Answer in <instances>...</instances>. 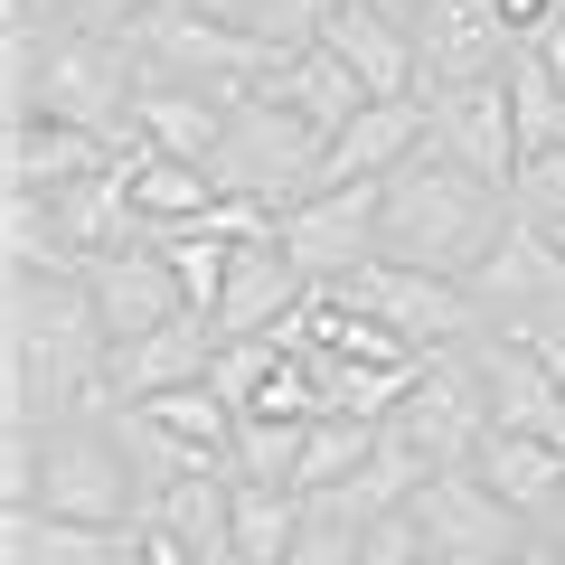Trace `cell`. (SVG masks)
Instances as JSON below:
<instances>
[{
	"label": "cell",
	"instance_id": "7c38bea8",
	"mask_svg": "<svg viewBox=\"0 0 565 565\" xmlns=\"http://www.w3.org/2000/svg\"><path fill=\"white\" fill-rule=\"evenodd\" d=\"M424 114H434V141L452 161L509 180L519 170V122H509V66L500 76H462V85H424Z\"/></svg>",
	"mask_w": 565,
	"mask_h": 565
},
{
	"label": "cell",
	"instance_id": "60d3db41",
	"mask_svg": "<svg viewBox=\"0 0 565 565\" xmlns=\"http://www.w3.org/2000/svg\"><path fill=\"white\" fill-rule=\"evenodd\" d=\"M546 537H556V546H565V490H556V509H546Z\"/></svg>",
	"mask_w": 565,
	"mask_h": 565
},
{
	"label": "cell",
	"instance_id": "4fadbf2b",
	"mask_svg": "<svg viewBox=\"0 0 565 565\" xmlns=\"http://www.w3.org/2000/svg\"><path fill=\"white\" fill-rule=\"evenodd\" d=\"M302 292H311V274L282 255V236H245L207 321H217V340H264V330H282L292 311H302Z\"/></svg>",
	"mask_w": 565,
	"mask_h": 565
},
{
	"label": "cell",
	"instance_id": "ba28073f",
	"mask_svg": "<svg viewBox=\"0 0 565 565\" xmlns=\"http://www.w3.org/2000/svg\"><path fill=\"white\" fill-rule=\"evenodd\" d=\"M415 527H424V546H434V565H509L527 537H537V519H519L471 462L434 471V481L415 490Z\"/></svg>",
	"mask_w": 565,
	"mask_h": 565
},
{
	"label": "cell",
	"instance_id": "7402d4cb",
	"mask_svg": "<svg viewBox=\"0 0 565 565\" xmlns=\"http://www.w3.org/2000/svg\"><path fill=\"white\" fill-rule=\"evenodd\" d=\"M471 471H481V481L500 490V500L519 509V519H537V527H546V509H556V490H565V444L490 424L481 444H471Z\"/></svg>",
	"mask_w": 565,
	"mask_h": 565
},
{
	"label": "cell",
	"instance_id": "f1b7e54d",
	"mask_svg": "<svg viewBox=\"0 0 565 565\" xmlns=\"http://www.w3.org/2000/svg\"><path fill=\"white\" fill-rule=\"evenodd\" d=\"M509 122H519V161L565 141V85H556V66H546L527 39H519V57H509Z\"/></svg>",
	"mask_w": 565,
	"mask_h": 565
},
{
	"label": "cell",
	"instance_id": "8992f818",
	"mask_svg": "<svg viewBox=\"0 0 565 565\" xmlns=\"http://www.w3.org/2000/svg\"><path fill=\"white\" fill-rule=\"evenodd\" d=\"M340 302H359L367 321H386L405 349H452V340H481V311H471V282L452 274H424V264L396 255H367L349 282H330Z\"/></svg>",
	"mask_w": 565,
	"mask_h": 565
},
{
	"label": "cell",
	"instance_id": "5bb4252c",
	"mask_svg": "<svg viewBox=\"0 0 565 565\" xmlns=\"http://www.w3.org/2000/svg\"><path fill=\"white\" fill-rule=\"evenodd\" d=\"M471 359H481V386H490V424L565 444V386H556V367H546L519 330H481V340H471Z\"/></svg>",
	"mask_w": 565,
	"mask_h": 565
},
{
	"label": "cell",
	"instance_id": "4316f807",
	"mask_svg": "<svg viewBox=\"0 0 565 565\" xmlns=\"http://www.w3.org/2000/svg\"><path fill=\"white\" fill-rule=\"evenodd\" d=\"M0 236H10V274H85V255H76V236H66L57 199H39V189H10Z\"/></svg>",
	"mask_w": 565,
	"mask_h": 565
},
{
	"label": "cell",
	"instance_id": "8d00e7d4",
	"mask_svg": "<svg viewBox=\"0 0 565 565\" xmlns=\"http://www.w3.org/2000/svg\"><path fill=\"white\" fill-rule=\"evenodd\" d=\"M519 340L537 349V359L556 367V386H565V311H546V321H537V330H519Z\"/></svg>",
	"mask_w": 565,
	"mask_h": 565
},
{
	"label": "cell",
	"instance_id": "d4e9b609",
	"mask_svg": "<svg viewBox=\"0 0 565 565\" xmlns=\"http://www.w3.org/2000/svg\"><path fill=\"white\" fill-rule=\"evenodd\" d=\"M132 161V151H122ZM226 189H217V170H199V161H170V151H141L132 161V207H141V245L151 236H170V226H189V217H207Z\"/></svg>",
	"mask_w": 565,
	"mask_h": 565
},
{
	"label": "cell",
	"instance_id": "4dcf8cb0",
	"mask_svg": "<svg viewBox=\"0 0 565 565\" xmlns=\"http://www.w3.org/2000/svg\"><path fill=\"white\" fill-rule=\"evenodd\" d=\"M199 10H217V20L255 29V39H274V47H302V39H321V29H330L340 0H199Z\"/></svg>",
	"mask_w": 565,
	"mask_h": 565
},
{
	"label": "cell",
	"instance_id": "836d02e7",
	"mask_svg": "<svg viewBox=\"0 0 565 565\" xmlns=\"http://www.w3.org/2000/svg\"><path fill=\"white\" fill-rule=\"evenodd\" d=\"M0 500L10 509L39 500V434H29V424H10V444H0Z\"/></svg>",
	"mask_w": 565,
	"mask_h": 565
},
{
	"label": "cell",
	"instance_id": "3957f363",
	"mask_svg": "<svg viewBox=\"0 0 565 565\" xmlns=\"http://www.w3.org/2000/svg\"><path fill=\"white\" fill-rule=\"evenodd\" d=\"M122 39H132L141 76H161V85H207V95H226V104H245L264 76H274V57H282L274 39L217 20V10H199V0H151Z\"/></svg>",
	"mask_w": 565,
	"mask_h": 565
},
{
	"label": "cell",
	"instance_id": "9c48e42d",
	"mask_svg": "<svg viewBox=\"0 0 565 565\" xmlns=\"http://www.w3.org/2000/svg\"><path fill=\"white\" fill-rule=\"evenodd\" d=\"M377 226H386V180H330V189H311V199L282 207L274 236L311 282H349L377 255Z\"/></svg>",
	"mask_w": 565,
	"mask_h": 565
},
{
	"label": "cell",
	"instance_id": "7a4b0ae2",
	"mask_svg": "<svg viewBox=\"0 0 565 565\" xmlns=\"http://www.w3.org/2000/svg\"><path fill=\"white\" fill-rule=\"evenodd\" d=\"M509 217H519L509 180H490V170L452 161L444 141H424L405 170H386V226H377V255L471 282V264H481L490 245L509 236Z\"/></svg>",
	"mask_w": 565,
	"mask_h": 565
},
{
	"label": "cell",
	"instance_id": "277c9868",
	"mask_svg": "<svg viewBox=\"0 0 565 565\" xmlns=\"http://www.w3.org/2000/svg\"><path fill=\"white\" fill-rule=\"evenodd\" d=\"M29 509H66V519H151V481H141L132 444L114 434V415H66L39 434V500Z\"/></svg>",
	"mask_w": 565,
	"mask_h": 565
},
{
	"label": "cell",
	"instance_id": "9a60e30c",
	"mask_svg": "<svg viewBox=\"0 0 565 565\" xmlns=\"http://www.w3.org/2000/svg\"><path fill=\"white\" fill-rule=\"evenodd\" d=\"M85 292H95V311H104L114 340H141V330H161V321L189 311V292H180V274H170L161 245H114V255H95L85 264Z\"/></svg>",
	"mask_w": 565,
	"mask_h": 565
},
{
	"label": "cell",
	"instance_id": "ab89813d",
	"mask_svg": "<svg viewBox=\"0 0 565 565\" xmlns=\"http://www.w3.org/2000/svg\"><path fill=\"white\" fill-rule=\"evenodd\" d=\"M377 10H396V20H405V29H415V20H424V10H434V0H377Z\"/></svg>",
	"mask_w": 565,
	"mask_h": 565
},
{
	"label": "cell",
	"instance_id": "8fae6325",
	"mask_svg": "<svg viewBox=\"0 0 565 565\" xmlns=\"http://www.w3.org/2000/svg\"><path fill=\"white\" fill-rule=\"evenodd\" d=\"M519 57V29L490 0H434L415 20V95L424 85H462V76H500Z\"/></svg>",
	"mask_w": 565,
	"mask_h": 565
},
{
	"label": "cell",
	"instance_id": "d590c367",
	"mask_svg": "<svg viewBox=\"0 0 565 565\" xmlns=\"http://www.w3.org/2000/svg\"><path fill=\"white\" fill-rule=\"evenodd\" d=\"M141 10H151V0H76V20H85V29H114V39L141 20Z\"/></svg>",
	"mask_w": 565,
	"mask_h": 565
},
{
	"label": "cell",
	"instance_id": "52a82bcc",
	"mask_svg": "<svg viewBox=\"0 0 565 565\" xmlns=\"http://www.w3.org/2000/svg\"><path fill=\"white\" fill-rule=\"evenodd\" d=\"M386 424H396V434H405V444H415L434 471H462V462H471V444L490 434V386H481V359H471V340L424 349L415 386H405V405H396Z\"/></svg>",
	"mask_w": 565,
	"mask_h": 565
},
{
	"label": "cell",
	"instance_id": "6da1fadb",
	"mask_svg": "<svg viewBox=\"0 0 565 565\" xmlns=\"http://www.w3.org/2000/svg\"><path fill=\"white\" fill-rule=\"evenodd\" d=\"M10 424L47 434L66 415H114V330L85 274H10V349H0Z\"/></svg>",
	"mask_w": 565,
	"mask_h": 565
},
{
	"label": "cell",
	"instance_id": "2e32d148",
	"mask_svg": "<svg viewBox=\"0 0 565 565\" xmlns=\"http://www.w3.org/2000/svg\"><path fill=\"white\" fill-rule=\"evenodd\" d=\"M434 141V114H424V95H367L359 114L330 132V161H321V189L330 180H386V170H405Z\"/></svg>",
	"mask_w": 565,
	"mask_h": 565
},
{
	"label": "cell",
	"instance_id": "b9f144b4",
	"mask_svg": "<svg viewBox=\"0 0 565 565\" xmlns=\"http://www.w3.org/2000/svg\"><path fill=\"white\" fill-rule=\"evenodd\" d=\"M546 236H556V255H565V217H546Z\"/></svg>",
	"mask_w": 565,
	"mask_h": 565
},
{
	"label": "cell",
	"instance_id": "1f68e13d",
	"mask_svg": "<svg viewBox=\"0 0 565 565\" xmlns=\"http://www.w3.org/2000/svg\"><path fill=\"white\" fill-rule=\"evenodd\" d=\"M282 565H367V527L311 500V519H302V537H292V556H282Z\"/></svg>",
	"mask_w": 565,
	"mask_h": 565
},
{
	"label": "cell",
	"instance_id": "d6986e66",
	"mask_svg": "<svg viewBox=\"0 0 565 565\" xmlns=\"http://www.w3.org/2000/svg\"><path fill=\"white\" fill-rule=\"evenodd\" d=\"M217 367V321L207 311H180V321L141 330V340H114V396H161V386H189Z\"/></svg>",
	"mask_w": 565,
	"mask_h": 565
},
{
	"label": "cell",
	"instance_id": "f35d334b",
	"mask_svg": "<svg viewBox=\"0 0 565 565\" xmlns=\"http://www.w3.org/2000/svg\"><path fill=\"white\" fill-rule=\"evenodd\" d=\"M509 565H565V546H556V537H546V527H537V537H527V546H519V556H509Z\"/></svg>",
	"mask_w": 565,
	"mask_h": 565
},
{
	"label": "cell",
	"instance_id": "ffe728a7",
	"mask_svg": "<svg viewBox=\"0 0 565 565\" xmlns=\"http://www.w3.org/2000/svg\"><path fill=\"white\" fill-rule=\"evenodd\" d=\"M151 519H161L199 565H245L236 556V471H226V462L161 481V490H151Z\"/></svg>",
	"mask_w": 565,
	"mask_h": 565
},
{
	"label": "cell",
	"instance_id": "603a6c76",
	"mask_svg": "<svg viewBox=\"0 0 565 565\" xmlns=\"http://www.w3.org/2000/svg\"><path fill=\"white\" fill-rule=\"evenodd\" d=\"M321 39L359 66L367 95H415V29H405L396 10H377V0H340Z\"/></svg>",
	"mask_w": 565,
	"mask_h": 565
},
{
	"label": "cell",
	"instance_id": "cb8c5ba5",
	"mask_svg": "<svg viewBox=\"0 0 565 565\" xmlns=\"http://www.w3.org/2000/svg\"><path fill=\"white\" fill-rule=\"evenodd\" d=\"M226 114H236L226 95H207V85H161V76H141V104H132V122L151 132V151H170V161H199V170L217 161Z\"/></svg>",
	"mask_w": 565,
	"mask_h": 565
},
{
	"label": "cell",
	"instance_id": "44dd1931",
	"mask_svg": "<svg viewBox=\"0 0 565 565\" xmlns=\"http://www.w3.org/2000/svg\"><path fill=\"white\" fill-rule=\"evenodd\" d=\"M132 415L161 434V444H180L189 452V471H207V462H226L236 471V405L217 396L207 377H189V386H161V396H132Z\"/></svg>",
	"mask_w": 565,
	"mask_h": 565
},
{
	"label": "cell",
	"instance_id": "83f0119b",
	"mask_svg": "<svg viewBox=\"0 0 565 565\" xmlns=\"http://www.w3.org/2000/svg\"><path fill=\"white\" fill-rule=\"evenodd\" d=\"M311 500L302 490H274V481H236V556L245 565H282L292 537H302Z\"/></svg>",
	"mask_w": 565,
	"mask_h": 565
},
{
	"label": "cell",
	"instance_id": "e0dca14e",
	"mask_svg": "<svg viewBox=\"0 0 565 565\" xmlns=\"http://www.w3.org/2000/svg\"><path fill=\"white\" fill-rule=\"evenodd\" d=\"M141 519H66V509H10L0 519V565H132Z\"/></svg>",
	"mask_w": 565,
	"mask_h": 565
},
{
	"label": "cell",
	"instance_id": "74e56055",
	"mask_svg": "<svg viewBox=\"0 0 565 565\" xmlns=\"http://www.w3.org/2000/svg\"><path fill=\"white\" fill-rule=\"evenodd\" d=\"M10 20H39V29H76V0H10Z\"/></svg>",
	"mask_w": 565,
	"mask_h": 565
},
{
	"label": "cell",
	"instance_id": "484cf974",
	"mask_svg": "<svg viewBox=\"0 0 565 565\" xmlns=\"http://www.w3.org/2000/svg\"><path fill=\"white\" fill-rule=\"evenodd\" d=\"M377 444H386V424H367V415H311V434H302V500L349 490L367 462H377Z\"/></svg>",
	"mask_w": 565,
	"mask_h": 565
},
{
	"label": "cell",
	"instance_id": "e575fe53",
	"mask_svg": "<svg viewBox=\"0 0 565 565\" xmlns=\"http://www.w3.org/2000/svg\"><path fill=\"white\" fill-rule=\"evenodd\" d=\"M132 565H199V556H189V546L170 537L161 519H141V546H132Z\"/></svg>",
	"mask_w": 565,
	"mask_h": 565
},
{
	"label": "cell",
	"instance_id": "30bf717a",
	"mask_svg": "<svg viewBox=\"0 0 565 565\" xmlns=\"http://www.w3.org/2000/svg\"><path fill=\"white\" fill-rule=\"evenodd\" d=\"M471 311L481 330H537L546 311H565V255L537 217H509V236L471 264Z\"/></svg>",
	"mask_w": 565,
	"mask_h": 565
},
{
	"label": "cell",
	"instance_id": "f546056e",
	"mask_svg": "<svg viewBox=\"0 0 565 565\" xmlns=\"http://www.w3.org/2000/svg\"><path fill=\"white\" fill-rule=\"evenodd\" d=\"M302 434H311V415H245L236 424V481L302 490Z\"/></svg>",
	"mask_w": 565,
	"mask_h": 565
},
{
	"label": "cell",
	"instance_id": "ac0fdd59",
	"mask_svg": "<svg viewBox=\"0 0 565 565\" xmlns=\"http://www.w3.org/2000/svg\"><path fill=\"white\" fill-rule=\"evenodd\" d=\"M0 180L10 189H39V199H57V189L95 180L104 161H114V141L85 132V122H57V114H10V151H0Z\"/></svg>",
	"mask_w": 565,
	"mask_h": 565
},
{
	"label": "cell",
	"instance_id": "d6a6232c",
	"mask_svg": "<svg viewBox=\"0 0 565 565\" xmlns=\"http://www.w3.org/2000/svg\"><path fill=\"white\" fill-rule=\"evenodd\" d=\"M509 199H519V217H565V141L556 151H527L519 170H509Z\"/></svg>",
	"mask_w": 565,
	"mask_h": 565
},
{
	"label": "cell",
	"instance_id": "5b68a950",
	"mask_svg": "<svg viewBox=\"0 0 565 565\" xmlns=\"http://www.w3.org/2000/svg\"><path fill=\"white\" fill-rule=\"evenodd\" d=\"M321 161H330V132L302 122L282 95H245L226 114V141H217V189L226 199H264V207H292L321 189Z\"/></svg>",
	"mask_w": 565,
	"mask_h": 565
}]
</instances>
